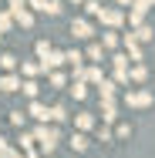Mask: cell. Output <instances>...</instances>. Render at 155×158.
Returning a JSON list of instances; mask_svg holds the SVG:
<instances>
[{
    "instance_id": "6da1fadb",
    "label": "cell",
    "mask_w": 155,
    "mask_h": 158,
    "mask_svg": "<svg viewBox=\"0 0 155 158\" xmlns=\"http://www.w3.org/2000/svg\"><path fill=\"white\" fill-rule=\"evenodd\" d=\"M31 135H34V141H41V152H44V158L51 155V152L58 148V141H61V128H58V125H37Z\"/></svg>"
},
{
    "instance_id": "7a4b0ae2",
    "label": "cell",
    "mask_w": 155,
    "mask_h": 158,
    "mask_svg": "<svg viewBox=\"0 0 155 158\" xmlns=\"http://www.w3.org/2000/svg\"><path fill=\"white\" fill-rule=\"evenodd\" d=\"M128 108H149V104H155V94L149 91V88H135V91H125L122 98Z\"/></svg>"
},
{
    "instance_id": "3957f363",
    "label": "cell",
    "mask_w": 155,
    "mask_h": 158,
    "mask_svg": "<svg viewBox=\"0 0 155 158\" xmlns=\"http://www.w3.org/2000/svg\"><path fill=\"white\" fill-rule=\"evenodd\" d=\"M98 17H101V24H105L108 31H118V27L125 24V10H122V7H101Z\"/></svg>"
},
{
    "instance_id": "277c9868",
    "label": "cell",
    "mask_w": 155,
    "mask_h": 158,
    "mask_svg": "<svg viewBox=\"0 0 155 158\" xmlns=\"http://www.w3.org/2000/svg\"><path fill=\"white\" fill-rule=\"evenodd\" d=\"M71 37H74V40H91L94 37V24L88 17H74V20H71Z\"/></svg>"
},
{
    "instance_id": "5b68a950",
    "label": "cell",
    "mask_w": 155,
    "mask_h": 158,
    "mask_svg": "<svg viewBox=\"0 0 155 158\" xmlns=\"http://www.w3.org/2000/svg\"><path fill=\"white\" fill-rule=\"evenodd\" d=\"M64 64V51H47L44 57H37V67H41V74H51V71H58Z\"/></svg>"
},
{
    "instance_id": "8992f818",
    "label": "cell",
    "mask_w": 155,
    "mask_h": 158,
    "mask_svg": "<svg viewBox=\"0 0 155 158\" xmlns=\"http://www.w3.org/2000/svg\"><path fill=\"white\" fill-rule=\"evenodd\" d=\"M111 67H115V84H128V54H111Z\"/></svg>"
},
{
    "instance_id": "52a82bcc",
    "label": "cell",
    "mask_w": 155,
    "mask_h": 158,
    "mask_svg": "<svg viewBox=\"0 0 155 158\" xmlns=\"http://www.w3.org/2000/svg\"><path fill=\"white\" fill-rule=\"evenodd\" d=\"M122 47L128 51V57H131V61H138V64H142V44L135 40V34H131V31L122 37Z\"/></svg>"
},
{
    "instance_id": "ba28073f",
    "label": "cell",
    "mask_w": 155,
    "mask_h": 158,
    "mask_svg": "<svg viewBox=\"0 0 155 158\" xmlns=\"http://www.w3.org/2000/svg\"><path fill=\"white\" fill-rule=\"evenodd\" d=\"M74 128H78L81 135H88L91 128H98V118H94L91 111H81V114H74Z\"/></svg>"
},
{
    "instance_id": "9c48e42d",
    "label": "cell",
    "mask_w": 155,
    "mask_h": 158,
    "mask_svg": "<svg viewBox=\"0 0 155 158\" xmlns=\"http://www.w3.org/2000/svg\"><path fill=\"white\" fill-rule=\"evenodd\" d=\"M115 118H118V101L115 98H101V121L111 125Z\"/></svg>"
},
{
    "instance_id": "30bf717a",
    "label": "cell",
    "mask_w": 155,
    "mask_h": 158,
    "mask_svg": "<svg viewBox=\"0 0 155 158\" xmlns=\"http://www.w3.org/2000/svg\"><path fill=\"white\" fill-rule=\"evenodd\" d=\"M24 114H31L34 121H41V125H47V121H51V118H47V104H41V101H31V108H27Z\"/></svg>"
},
{
    "instance_id": "8fae6325",
    "label": "cell",
    "mask_w": 155,
    "mask_h": 158,
    "mask_svg": "<svg viewBox=\"0 0 155 158\" xmlns=\"http://www.w3.org/2000/svg\"><path fill=\"white\" fill-rule=\"evenodd\" d=\"M0 91H3V94L20 91V74H3V77H0Z\"/></svg>"
},
{
    "instance_id": "7c38bea8",
    "label": "cell",
    "mask_w": 155,
    "mask_h": 158,
    "mask_svg": "<svg viewBox=\"0 0 155 158\" xmlns=\"http://www.w3.org/2000/svg\"><path fill=\"white\" fill-rule=\"evenodd\" d=\"M145 17H149V14H145V10H138V7L125 10V20H128V27H131V31H135V27H142V24H145Z\"/></svg>"
},
{
    "instance_id": "4fadbf2b",
    "label": "cell",
    "mask_w": 155,
    "mask_h": 158,
    "mask_svg": "<svg viewBox=\"0 0 155 158\" xmlns=\"http://www.w3.org/2000/svg\"><path fill=\"white\" fill-rule=\"evenodd\" d=\"M20 148H24V158H37V148H34V135L31 131H20Z\"/></svg>"
},
{
    "instance_id": "5bb4252c",
    "label": "cell",
    "mask_w": 155,
    "mask_h": 158,
    "mask_svg": "<svg viewBox=\"0 0 155 158\" xmlns=\"http://www.w3.org/2000/svg\"><path fill=\"white\" fill-rule=\"evenodd\" d=\"M20 91L31 98V101H37V91H41V84H37V77H24L20 81Z\"/></svg>"
},
{
    "instance_id": "9a60e30c",
    "label": "cell",
    "mask_w": 155,
    "mask_h": 158,
    "mask_svg": "<svg viewBox=\"0 0 155 158\" xmlns=\"http://www.w3.org/2000/svg\"><path fill=\"white\" fill-rule=\"evenodd\" d=\"M10 17H14V24H17V27H34V14L27 10V7H24V10H17V14H10Z\"/></svg>"
},
{
    "instance_id": "2e32d148",
    "label": "cell",
    "mask_w": 155,
    "mask_h": 158,
    "mask_svg": "<svg viewBox=\"0 0 155 158\" xmlns=\"http://www.w3.org/2000/svg\"><path fill=\"white\" fill-rule=\"evenodd\" d=\"M118 44H122L118 31H105V34H101V47H105V51H115Z\"/></svg>"
},
{
    "instance_id": "e0dca14e",
    "label": "cell",
    "mask_w": 155,
    "mask_h": 158,
    "mask_svg": "<svg viewBox=\"0 0 155 158\" xmlns=\"http://www.w3.org/2000/svg\"><path fill=\"white\" fill-rule=\"evenodd\" d=\"M47 118H51L54 125H61V121H67L71 114H67V108H64V104H54V108H47Z\"/></svg>"
},
{
    "instance_id": "ac0fdd59",
    "label": "cell",
    "mask_w": 155,
    "mask_h": 158,
    "mask_svg": "<svg viewBox=\"0 0 155 158\" xmlns=\"http://www.w3.org/2000/svg\"><path fill=\"white\" fill-rule=\"evenodd\" d=\"M0 67H3L7 74H17V67H20L17 54H0Z\"/></svg>"
},
{
    "instance_id": "d6986e66",
    "label": "cell",
    "mask_w": 155,
    "mask_h": 158,
    "mask_svg": "<svg viewBox=\"0 0 155 158\" xmlns=\"http://www.w3.org/2000/svg\"><path fill=\"white\" fill-rule=\"evenodd\" d=\"M105 81V74H101V67L91 64V67H84V84H101Z\"/></svg>"
},
{
    "instance_id": "ffe728a7",
    "label": "cell",
    "mask_w": 155,
    "mask_h": 158,
    "mask_svg": "<svg viewBox=\"0 0 155 158\" xmlns=\"http://www.w3.org/2000/svg\"><path fill=\"white\" fill-rule=\"evenodd\" d=\"M135 40H138V44H142V40H155V27L152 24H142V27H135Z\"/></svg>"
},
{
    "instance_id": "44dd1931",
    "label": "cell",
    "mask_w": 155,
    "mask_h": 158,
    "mask_svg": "<svg viewBox=\"0 0 155 158\" xmlns=\"http://www.w3.org/2000/svg\"><path fill=\"white\" fill-rule=\"evenodd\" d=\"M145 77H149V67H145V64H135V67H128V81H138V84H142Z\"/></svg>"
},
{
    "instance_id": "7402d4cb",
    "label": "cell",
    "mask_w": 155,
    "mask_h": 158,
    "mask_svg": "<svg viewBox=\"0 0 155 158\" xmlns=\"http://www.w3.org/2000/svg\"><path fill=\"white\" fill-rule=\"evenodd\" d=\"M88 145H91V141H88V135H81V131H74V135H71V148H74V152H88Z\"/></svg>"
},
{
    "instance_id": "603a6c76",
    "label": "cell",
    "mask_w": 155,
    "mask_h": 158,
    "mask_svg": "<svg viewBox=\"0 0 155 158\" xmlns=\"http://www.w3.org/2000/svg\"><path fill=\"white\" fill-rule=\"evenodd\" d=\"M47 84H51V88H67V74H61V71H51V74H47Z\"/></svg>"
},
{
    "instance_id": "cb8c5ba5",
    "label": "cell",
    "mask_w": 155,
    "mask_h": 158,
    "mask_svg": "<svg viewBox=\"0 0 155 158\" xmlns=\"http://www.w3.org/2000/svg\"><path fill=\"white\" fill-rule=\"evenodd\" d=\"M98 91H101V98H115V94H118V84H115V81H108V77H105V81H101V84H98Z\"/></svg>"
},
{
    "instance_id": "d4e9b609",
    "label": "cell",
    "mask_w": 155,
    "mask_h": 158,
    "mask_svg": "<svg viewBox=\"0 0 155 158\" xmlns=\"http://www.w3.org/2000/svg\"><path fill=\"white\" fill-rule=\"evenodd\" d=\"M20 74H24V77H37V74H41L37 61H20Z\"/></svg>"
},
{
    "instance_id": "484cf974",
    "label": "cell",
    "mask_w": 155,
    "mask_h": 158,
    "mask_svg": "<svg viewBox=\"0 0 155 158\" xmlns=\"http://www.w3.org/2000/svg\"><path fill=\"white\" fill-rule=\"evenodd\" d=\"M71 94H74V101H84V98H88V84H84V81H74V84H71Z\"/></svg>"
},
{
    "instance_id": "4316f807",
    "label": "cell",
    "mask_w": 155,
    "mask_h": 158,
    "mask_svg": "<svg viewBox=\"0 0 155 158\" xmlns=\"http://www.w3.org/2000/svg\"><path fill=\"white\" fill-rule=\"evenodd\" d=\"M84 57H88V61H105V47H101V44H91V47L84 51Z\"/></svg>"
},
{
    "instance_id": "83f0119b",
    "label": "cell",
    "mask_w": 155,
    "mask_h": 158,
    "mask_svg": "<svg viewBox=\"0 0 155 158\" xmlns=\"http://www.w3.org/2000/svg\"><path fill=\"white\" fill-rule=\"evenodd\" d=\"M61 10H64V3H61V0H47V7H44V14H47V17H58Z\"/></svg>"
},
{
    "instance_id": "f1b7e54d",
    "label": "cell",
    "mask_w": 155,
    "mask_h": 158,
    "mask_svg": "<svg viewBox=\"0 0 155 158\" xmlns=\"http://www.w3.org/2000/svg\"><path fill=\"white\" fill-rule=\"evenodd\" d=\"M81 7H84V14H88V17H98V14H101V3H98V0H84Z\"/></svg>"
},
{
    "instance_id": "f546056e",
    "label": "cell",
    "mask_w": 155,
    "mask_h": 158,
    "mask_svg": "<svg viewBox=\"0 0 155 158\" xmlns=\"http://www.w3.org/2000/svg\"><path fill=\"white\" fill-rule=\"evenodd\" d=\"M10 27H14V17H10L7 10H0V34H7Z\"/></svg>"
},
{
    "instance_id": "4dcf8cb0",
    "label": "cell",
    "mask_w": 155,
    "mask_h": 158,
    "mask_svg": "<svg viewBox=\"0 0 155 158\" xmlns=\"http://www.w3.org/2000/svg\"><path fill=\"white\" fill-rule=\"evenodd\" d=\"M10 125H14V128H24V125H27V114H24V111H10Z\"/></svg>"
},
{
    "instance_id": "1f68e13d",
    "label": "cell",
    "mask_w": 155,
    "mask_h": 158,
    "mask_svg": "<svg viewBox=\"0 0 155 158\" xmlns=\"http://www.w3.org/2000/svg\"><path fill=\"white\" fill-rule=\"evenodd\" d=\"M111 138H115L111 128H108V125H98V141H111Z\"/></svg>"
},
{
    "instance_id": "d6a6232c",
    "label": "cell",
    "mask_w": 155,
    "mask_h": 158,
    "mask_svg": "<svg viewBox=\"0 0 155 158\" xmlns=\"http://www.w3.org/2000/svg\"><path fill=\"white\" fill-rule=\"evenodd\" d=\"M131 7H138V10H145V14H149V10H152V7H155V0H135Z\"/></svg>"
},
{
    "instance_id": "836d02e7",
    "label": "cell",
    "mask_w": 155,
    "mask_h": 158,
    "mask_svg": "<svg viewBox=\"0 0 155 158\" xmlns=\"http://www.w3.org/2000/svg\"><path fill=\"white\" fill-rule=\"evenodd\" d=\"M27 3H31V7H27L31 14H34V10H41V14H44V7H47V0H27Z\"/></svg>"
},
{
    "instance_id": "e575fe53",
    "label": "cell",
    "mask_w": 155,
    "mask_h": 158,
    "mask_svg": "<svg viewBox=\"0 0 155 158\" xmlns=\"http://www.w3.org/2000/svg\"><path fill=\"white\" fill-rule=\"evenodd\" d=\"M131 135V125H118L115 128V138H128Z\"/></svg>"
},
{
    "instance_id": "d590c367",
    "label": "cell",
    "mask_w": 155,
    "mask_h": 158,
    "mask_svg": "<svg viewBox=\"0 0 155 158\" xmlns=\"http://www.w3.org/2000/svg\"><path fill=\"white\" fill-rule=\"evenodd\" d=\"M47 51H51V44H47V40H37V57H44Z\"/></svg>"
},
{
    "instance_id": "8d00e7d4",
    "label": "cell",
    "mask_w": 155,
    "mask_h": 158,
    "mask_svg": "<svg viewBox=\"0 0 155 158\" xmlns=\"http://www.w3.org/2000/svg\"><path fill=\"white\" fill-rule=\"evenodd\" d=\"M0 158H24V155H20L17 148H7V152H3V155H0Z\"/></svg>"
},
{
    "instance_id": "74e56055",
    "label": "cell",
    "mask_w": 155,
    "mask_h": 158,
    "mask_svg": "<svg viewBox=\"0 0 155 158\" xmlns=\"http://www.w3.org/2000/svg\"><path fill=\"white\" fill-rule=\"evenodd\" d=\"M115 3H118V7H122V10H125V7H131L135 0H115Z\"/></svg>"
},
{
    "instance_id": "f35d334b",
    "label": "cell",
    "mask_w": 155,
    "mask_h": 158,
    "mask_svg": "<svg viewBox=\"0 0 155 158\" xmlns=\"http://www.w3.org/2000/svg\"><path fill=\"white\" fill-rule=\"evenodd\" d=\"M71 3H84V0H71Z\"/></svg>"
},
{
    "instance_id": "ab89813d",
    "label": "cell",
    "mask_w": 155,
    "mask_h": 158,
    "mask_svg": "<svg viewBox=\"0 0 155 158\" xmlns=\"http://www.w3.org/2000/svg\"><path fill=\"white\" fill-rule=\"evenodd\" d=\"M98 3H101V0H98Z\"/></svg>"
}]
</instances>
